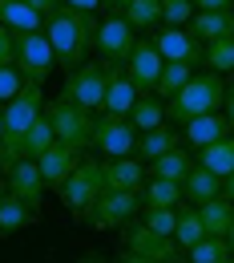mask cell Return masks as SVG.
<instances>
[{"label":"cell","instance_id":"28","mask_svg":"<svg viewBox=\"0 0 234 263\" xmlns=\"http://www.w3.org/2000/svg\"><path fill=\"white\" fill-rule=\"evenodd\" d=\"M121 16L134 25L137 33H154L162 25V0H130L121 8Z\"/></svg>","mask_w":234,"mask_h":263},{"label":"cell","instance_id":"50","mask_svg":"<svg viewBox=\"0 0 234 263\" xmlns=\"http://www.w3.org/2000/svg\"><path fill=\"white\" fill-rule=\"evenodd\" d=\"M222 263H234V255H230V259H222Z\"/></svg>","mask_w":234,"mask_h":263},{"label":"cell","instance_id":"25","mask_svg":"<svg viewBox=\"0 0 234 263\" xmlns=\"http://www.w3.org/2000/svg\"><path fill=\"white\" fill-rule=\"evenodd\" d=\"M190 170H194V158H190L182 146H174L169 154H162V158L150 162V174H154V178H166V182H186Z\"/></svg>","mask_w":234,"mask_h":263},{"label":"cell","instance_id":"19","mask_svg":"<svg viewBox=\"0 0 234 263\" xmlns=\"http://www.w3.org/2000/svg\"><path fill=\"white\" fill-rule=\"evenodd\" d=\"M182 195H186V202L202 206V202H210V198L222 195V178H218L214 170H206V166L194 158V170H190V174H186V182H182Z\"/></svg>","mask_w":234,"mask_h":263},{"label":"cell","instance_id":"45","mask_svg":"<svg viewBox=\"0 0 234 263\" xmlns=\"http://www.w3.org/2000/svg\"><path fill=\"white\" fill-rule=\"evenodd\" d=\"M222 195L234 202V174H226V178H222Z\"/></svg>","mask_w":234,"mask_h":263},{"label":"cell","instance_id":"23","mask_svg":"<svg viewBox=\"0 0 234 263\" xmlns=\"http://www.w3.org/2000/svg\"><path fill=\"white\" fill-rule=\"evenodd\" d=\"M198 215H202V227H206V235L226 239V227H230V219H234V202H230L226 195H218V198H210V202H202Z\"/></svg>","mask_w":234,"mask_h":263},{"label":"cell","instance_id":"24","mask_svg":"<svg viewBox=\"0 0 234 263\" xmlns=\"http://www.w3.org/2000/svg\"><path fill=\"white\" fill-rule=\"evenodd\" d=\"M174 239H178V247L182 251H190L198 239H206V227H202V215L194 202H178V227H174Z\"/></svg>","mask_w":234,"mask_h":263},{"label":"cell","instance_id":"20","mask_svg":"<svg viewBox=\"0 0 234 263\" xmlns=\"http://www.w3.org/2000/svg\"><path fill=\"white\" fill-rule=\"evenodd\" d=\"M178 138H182V134H178V130H169V126H154V130H141V134H137L134 154H137V158H141L145 166H150L154 158L169 154V150L178 146Z\"/></svg>","mask_w":234,"mask_h":263},{"label":"cell","instance_id":"9","mask_svg":"<svg viewBox=\"0 0 234 263\" xmlns=\"http://www.w3.org/2000/svg\"><path fill=\"white\" fill-rule=\"evenodd\" d=\"M121 247L145 255V259H158V263H186V251L178 247L174 235H158L145 223H125L121 227Z\"/></svg>","mask_w":234,"mask_h":263},{"label":"cell","instance_id":"3","mask_svg":"<svg viewBox=\"0 0 234 263\" xmlns=\"http://www.w3.org/2000/svg\"><path fill=\"white\" fill-rule=\"evenodd\" d=\"M226 105V81H222V73H214V69H206V73H194L166 105V118L174 126H186V122H194L202 114H218Z\"/></svg>","mask_w":234,"mask_h":263},{"label":"cell","instance_id":"47","mask_svg":"<svg viewBox=\"0 0 234 263\" xmlns=\"http://www.w3.org/2000/svg\"><path fill=\"white\" fill-rule=\"evenodd\" d=\"M226 243L234 247V219H230V227H226Z\"/></svg>","mask_w":234,"mask_h":263},{"label":"cell","instance_id":"27","mask_svg":"<svg viewBox=\"0 0 234 263\" xmlns=\"http://www.w3.org/2000/svg\"><path fill=\"white\" fill-rule=\"evenodd\" d=\"M33 219H36L33 206H25L16 195H4V202H0V239H8V235H16V231H25Z\"/></svg>","mask_w":234,"mask_h":263},{"label":"cell","instance_id":"40","mask_svg":"<svg viewBox=\"0 0 234 263\" xmlns=\"http://www.w3.org/2000/svg\"><path fill=\"white\" fill-rule=\"evenodd\" d=\"M198 12H222V8H234V0H194Z\"/></svg>","mask_w":234,"mask_h":263},{"label":"cell","instance_id":"17","mask_svg":"<svg viewBox=\"0 0 234 263\" xmlns=\"http://www.w3.org/2000/svg\"><path fill=\"white\" fill-rule=\"evenodd\" d=\"M141 186H145V162L137 154L105 162V191H141Z\"/></svg>","mask_w":234,"mask_h":263},{"label":"cell","instance_id":"31","mask_svg":"<svg viewBox=\"0 0 234 263\" xmlns=\"http://www.w3.org/2000/svg\"><path fill=\"white\" fill-rule=\"evenodd\" d=\"M53 142H57V130H53L49 114H40V118L33 122V130H29V138H25V154H20V158H33V162H36Z\"/></svg>","mask_w":234,"mask_h":263},{"label":"cell","instance_id":"29","mask_svg":"<svg viewBox=\"0 0 234 263\" xmlns=\"http://www.w3.org/2000/svg\"><path fill=\"white\" fill-rule=\"evenodd\" d=\"M198 154H202L198 162L206 166V170H214L218 178L234 174V134H230V138H222V142H214V146H202Z\"/></svg>","mask_w":234,"mask_h":263},{"label":"cell","instance_id":"39","mask_svg":"<svg viewBox=\"0 0 234 263\" xmlns=\"http://www.w3.org/2000/svg\"><path fill=\"white\" fill-rule=\"evenodd\" d=\"M12 57H16L12 53V29L0 25V65H12Z\"/></svg>","mask_w":234,"mask_h":263},{"label":"cell","instance_id":"4","mask_svg":"<svg viewBox=\"0 0 234 263\" xmlns=\"http://www.w3.org/2000/svg\"><path fill=\"white\" fill-rule=\"evenodd\" d=\"M45 114L57 130V142H69L73 150H93V126H97V109H85L69 98H53L45 101Z\"/></svg>","mask_w":234,"mask_h":263},{"label":"cell","instance_id":"7","mask_svg":"<svg viewBox=\"0 0 234 263\" xmlns=\"http://www.w3.org/2000/svg\"><path fill=\"white\" fill-rule=\"evenodd\" d=\"M101 191H105V162H97V158H81L77 170L65 178V186H61L57 195H61V202H65L69 215H85V211L97 202Z\"/></svg>","mask_w":234,"mask_h":263},{"label":"cell","instance_id":"30","mask_svg":"<svg viewBox=\"0 0 234 263\" xmlns=\"http://www.w3.org/2000/svg\"><path fill=\"white\" fill-rule=\"evenodd\" d=\"M182 182H166V178H150L141 186V202L145 206H178L182 202Z\"/></svg>","mask_w":234,"mask_h":263},{"label":"cell","instance_id":"35","mask_svg":"<svg viewBox=\"0 0 234 263\" xmlns=\"http://www.w3.org/2000/svg\"><path fill=\"white\" fill-rule=\"evenodd\" d=\"M150 231H158V235H174L178 227V206H145V219H141Z\"/></svg>","mask_w":234,"mask_h":263},{"label":"cell","instance_id":"16","mask_svg":"<svg viewBox=\"0 0 234 263\" xmlns=\"http://www.w3.org/2000/svg\"><path fill=\"white\" fill-rule=\"evenodd\" d=\"M137 98H141V89L130 81L125 65H109V85H105V105L101 109L105 114H117V118H130Z\"/></svg>","mask_w":234,"mask_h":263},{"label":"cell","instance_id":"37","mask_svg":"<svg viewBox=\"0 0 234 263\" xmlns=\"http://www.w3.org/2000/svg\"><path fill=\"white\" fill-rule=\"evenodd\" d=\"M20 89H25L20 69H16V65H0V105H8V101L16 98Z\"/></svg>","mask_w":234,"mask_h":263},{"label":"cell","instance_id":"10","mask_svg":"<svg viewBox=\"0 0 234 263\" xmlns=\"http://www.w3.org/2000/svg\"><path fill=\"white\" fill-rule=\"evenodd\" d=\"M134 45H137V29L121 16V12L105 16V21L97 25V41H93V49L101 53V61H109V65H125L130 53H134Z\"/></svg>","mask_w":234,"mask_h":263},{"label":"cell","instance_id":"34","mask_svg":"<svg viewBox=\"0 0 234 263\" xmlns=\"http://www.w3.org/2000/svg\"><path fill=\"white\" fill-rule=\"evenodd\" d=\"M202 65H210L214 73H234V36L206 41V57H202Z\"/></svg>","mask_w":234,"mask_h":263},{"label":"cell","instance_id":"43","mask_svg":"<svg viewBox=\"0 0 234 263\" xmlns=\"http://www.w3.org/2000/svg\"><path fill=\"white\" fill-rule=\"evenodd\" d=\"M77 263H113V259H105V251H85Z\"/></svg>","mask_w":234,"mask_h":263},{"label":"cell","instance_id":"49","mask_svg":"<svg viewBox=\"0 0 234 263\" xmlns=\"http://www.w3.org/2000/svg\"><path fill=\"white\" fill-rule=\"evenodd\" d=\"M0 142H4V105H0Z\"/></svg>","mask_w":234,"mask_h":263},{"label":"cell","instance_id":"12","mask_svg":"<svg viewBox=\"0 0 234 263\" xmlns=\"http://www.w3.org/2000/svg\"><path fill=\"white\" fill-rule=\"evenodd\" d=\"M150 41L158 45V53H162L166 61H182V65H194V69H198L202 57H206L202 41L190 33V29H178V25H162Z\"/></svg>","mask_w":234,"mask_h":263},{"label":"cell","instance_id":"46","mask_svg":"<svg viewBox=\"0 0 234 263\" xmlns=\"http://www.w3.org/2000/svg\"><path fill=\"white\" fill-rule=\"evenodd\" d=\"M125 4H130V0H105V8H109V12H121Z\"/></svg>","mask_w":234,"mask_h":263},{"label":"cell","instance_id":"41","mask_svg":"<svg viewBox=\"0 0 234 263\" xmlns=\"http://www.w3.org/2000/svg\"><path fill=\"white\" fill-rule=\"evenodd\" d=\"M65 8H81V12H97V8H105V0H65Z\"/></svg>","mask_w":234,"mask_h":263},{"label":"cell","instance_id":"42","mask_svg":"<svg viewBox=\"0 0 234 263\" xmlns=\"http://www.w3.org/2000/svg\"><path fill=\"white\" fill-rule=\"evenodd\" d=\"M113 263H158V259H145V255H137V251H125V247H121V251L113 255Z\"/></svg>","mask_w":234,"mask_h":263},{"label":"cell","instance_id":"5","mask_svg":"<svg viewBox=\"0 0 234 263\" xmlns=\"http://www.w3.org/2000/svg\"><path fill=\"white\" fill-rule=\"evenodd\" d=\"M12 53H16L12 65L20 69L25 81L45 85V81L57 73V53H53V45H49L45 29H36V33H12Z\"/></svg>","mask_w":234,"mask_h":263},{"label":"cell","instance_id":"26","mask_svg":"<svg viewBox=\"0 0 234 263\" xmlns=\"http://www.w3.org/2000/svg\"><path fill=\"white\" fill-rule=\"evenodd\" d=\"M130 122H134V130H154V126H166V101L158 98V93H141L134 101V109H130Z\"/></svg>","mask_w":234,"mask_h":263},{"label":"cell","instance_id":"6","mask_svg":"<svg viewBox=\"0 0 234 263\" xmlns=\"http://www.w3.org/2000/svg\"><path fill=\"white\" fill-rule=\"evenodd\" d=\"M141 191H101L97 202L81 215L93 231H121L125 223H134L141 211Z\"/></svg>","mask_w":234,"mask_h":263},{"label":"cell","instance_id":"33","mask_svg":"<svg viewBox=\"0 0 234 263\" xmlns=\"http://www.w3.org/2000/svg\"><path fill=\"white\" fill-rule=\"evenodd\" d=\"M190 77H194V65H182V61H166V65H162V77H158V85H154V93L166 101V98H174V93H178V89H182V85H186Z\"/></svg>","mask_w":234,"mask_h":263},{"label":"cell","instance_id":"32","mask_svg":"<svg viewBox=\"0 0 234 263\" xmlns=\"http://www.w3.org/2000/svg\"><path fill=\"white\" fill-rule=\"evenodd\" d=\"M230 255H234V247L226 239L206 235V239H198V243L186 251V263H222V259H230Z\"/></svg>","mask_w":234,"mask_h":263},{"label":"cell","instance_id":"2","mask_svg":"<svg viewBox=\"0 0 234 263\" xmlns=\"http://www.w3.org/2000/svg\"><path fill=\"white\" fill-rule=\"evenodd\" d=\"M45 114V93L36 81H25V89L4 105V142H0V170L20 162L25 154V138L33 130V122Z\"/></svg>","mask_w":234,"mask_h":263},{"label":"cell","instance_id":"11","mask_svg":"<svg viewBox=\"0 0 234 263\" xmlns=\"http://www.w3.org/2000/svg\"><path fill=\"white\" fill-rule=\"evenodd\" d=\"M134 146H137L134 122L101 109L97 126H93V150H97L101 158H125V154H134Z\"/></svg>","mask_w":234,"mask_h":263},{"label":"cell","instance_id":"18","mask_svg":"<svg viewBox=\"0 0 234 263\" xmlns=\"http://www.w3.org/2000/svg\"><path fill=\"white\" fill-rule=\"evenodd\" d=\"M230 118L226 114H202V118H194V122H186L182 126V138L194 146V150H202V146H214V142H222V138H230Z\"/></svg>","mask_w":234,"mask_h":263},{"label":"cell","instance_id":"36","mask_svg":"<svg viewBox=\"0 0 234 263\" xmlns=\"http://www.w3.org/2000/svg\"><path fill=\"white\" fill-rule=\"evenodd\" d=\"M194 0H162V25H178V29H186L190 21H194Z\"/></svg>","mask_w":234,"mask_h":263},{"label":"cell","instance_id":"22","mask_svg":"<svg viewBox=\"0 0 234 263\" xmlns=\"http://www.w3.org/2000/svg\"><path fill=\"white\" fill-rule=\"evenodd\" d=\"M0 25L12 29V33H36L45 25V16L33 12L25 0H0Z\"/></svg>","mask_w":234,"mask_h":263},{"label":"cell","instance_id":"15","mask_svg":"<svg viewBox=\"0 0 234 263\" xmlns=\"http://www.w3.org/2000/svg\"><path fill=\"white\" fill-rule=\"evenodd\" d=\"M77 162H81V150H73L69 142H53V146L36 158L40 178H45V186H49V191H61V186H65V178L77 170Z\"/></svg>","mask_w":234,"mask_h":263},{"label":"cell","instance_id":"38","mask_svg":"<svg viewBox=\"0 0 234 263\" xmlns=\"http://www.w3.org/2000/svg\"><path fill=\"white\" fill-rule=\"evenodd\" d=\"M25 4H29L33 12H40L45 21H49L53 12H61V8H65V0H25Z\"/></svg>","mask_w":234,"mask_h":263},{"label":"cell","instance_id":"8","mask_svg":"<svg viewBox=\"0 0 234 263\" xmlns=\"http://www.w3.org/2000/svg\"><path fill=\"white\" fill-rule=\"evenodd\" d=\"M105 85H109V61H85V65H77L73 73H65V89H61V98L77 101V105H85V109H101L105 105Z\"/></svg>","mask_w":234,"mask_h":263},{"label":"cell","instance_id":"14","mask_svg":"<svg viewBox=\"0 0 234 263\" xmlns=\"http://www.w3.org/2000/svg\"><path fill=\"white\" fill-rule=\"evenodd\" d=\"M162 65H166V57L158 53V45H154L150 36H137L134 53H130V61H125L130 81H134L141 93H154V85H158V77H162Z\"/></svg>","mask_w":234,"mask_h":263},{"label":"cell","instance_id":"1","mask_svg":"<svg viewBox=\"0 0 234 263\" xmlns=\"http://www.w3.org/2000/svg\"><path fill=\"white\" fill-rule=\"evenodd\" d=\"M97 12H81V8H61L45 21V36L57 53V69L73 73L77 65L89 61V49L97 41Z\"/></svg>","mask_w":234,"mask_h":263},{"label":"cell","instance_id":"21","mask_svg":"<svg viewBox=\"0 0 234 263\" xmlns=\"http://www.w3.org/2000/svg\"><path fill=\"white\" fill-rule=\"evenodd\" d=\"M198 41H222V36H234V8H222V12H194V21L186 25Z\"/></svg>","mask_w":234,"mask_h":263},{"label":"cell","instance_id":"48","mask_svg":"<svg viewBox=\"0 0 234 263\" xmlns=\"http://www.w3.org/2000/svg\"><path fill=\"white\" fill-rule=\"evenodd\" d=\"M4 195H8V182H4V178H0V202H4Z\"/></svg>","mask_w":234,"mask_h":263},{"label":"cell","instance_id":"44","mask_svg":"<svg viewBox=\"0 0 234 263\" xmlns=\"http://www.w3.org/2000/svg\"><path fill=\"white\" fill-rule=\"evenodd\" d=\"M226 118H230V130H234V81L226 85Z\"/></svg>","mask_w":234,"mask_h":263},{"label":"cell","instance_id":"13","mask_svg":"<svg viewBox=\"0 0 234 263\" xmlns=\"http://www.w3.org/2000/svg\"><path fill=\"white\" fill-rule=\"evenodd\" d=\"M4 174H8V195H16L25 206H33L36 215H40L45 211V191H49L45 178H40V166L33 158H20V162L8 166Z\"/></svg>","mask_w":234,"mask_h":263}]
</instances>
